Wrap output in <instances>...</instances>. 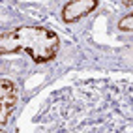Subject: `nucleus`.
Listing matches in <instances>:
<instances>
[{
	"label": "nucleus",
	"instance_id": "7ed1b4c3",
	"mask_svg": "<svg viewBox=\"0 0 133 133\" xmlns=\"http://www.w3.org/2000/svg\"><path fill=\"white\" fill-rule=\"evenodd\" d=\"M19 103V88L10 79H0V128L6 126Z\"/></svg>",
	"mask_w": 133,
	"mask_h": 133
},
{
	"label": "nucleus",
	"instance_id": "39448f33",
	"mask_svg": "<svg viewBox=\"0 0 133 133\" xmlns=\"http://www.w3.org/2000/svg\"><path fill=\"white\" fill-rule=\"evenodd\" d=\"M118 28L122 32H131V28H133V15L131 13H128L126 17H122L118 21Z\"/></svg>",
	"mask_w": 133,
	"mask_h": 133
},
{
	"label": "nucleus",
	"instance_id": "423d86ee",
	"mask_svg": "<svg viewBox=\"0 0 133 133\" xmlns=\"http://www.w3.org/2000/svg\"><path fill=\"white\" fill-rule=\"evenodd\" d=\"M0 133H4V131H0Z\"/></svg>",
	"mask_w": 133,
	"mask_h": 133
},
{
	"label": "nucleus",
	"instance_id": "f257e3e1",
	"mask_svg": "<svg viewBox=\"0 0 133 133\" xmlns=\"http://www.w3.org/2000/svg\"><path fill=\"white\" fill-rule=\"evenodd\" d=\"M129 81H83L49 96L36 133H133Z\"/></svg>",
	"mask_w": 133,
	"mask_h": 133
},
{
	"label": "nucleus",
	"instance_id": "f03ea898",
	"mask_svg": "<svg viewBox=\"0 0 133 133\" xmlns=\"http://www.w3.org/2000/svg\"><path fill=\"white\" fill-rule=\"evenodd\" d=\"M58 34L41 24H23L0 34V56L26 52L32 62L47 64L58 55Z\"/></svg>",
	"mask_w": 133,
	"mask_h": 133
},
{
	"label": "nucleus",
	"instance_id": "20e7f679",
	"mask_svg": "<svg viewBox=\"0 0 133 133\" xmlns=\"http://www.w3.org/2000/svg\"><path fill=\"white\" fill-rule=\"evenodd\" d=\"M97 0H69V2L64 4L60 11V19L64 21L66 24H71L84 19L88 13H92L97 8Z\"/></svg>",
	"mask_w": 133,
	"mask_h": 133
}]
</instances>
